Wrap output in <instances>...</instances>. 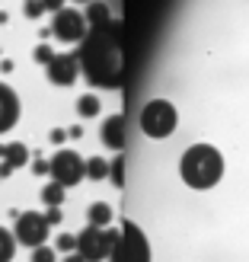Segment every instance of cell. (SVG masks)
<instances>
[{"instance_id":"30","label":"cell","mask_w":249,"mask_h":262,"mask_svg":"<svg viewBox=\"0 0 249 262\" xmlns=\"http://www.w3.org/2000/svg\"><path fill=\"white\" fill-rule=\"evenodd\" d=\"M64 262H83V259L77 256V253H67V256H64Z\"/></svg>"},{"instance_id":"3","label":"cell","mask_w":249,"mask_h":262,"mask_svg":"<svg viewBox=\"0 0 249 262\" xmlns=\"http://www.w3.org/2000/svg\"><path fill=\"white\" fill-rule=\"evenodd\" d=\"M109 262H150V243L134 221H122L119 237L112 243Z\"/></svg>"},{"instance_id":"31","label":"cell","mask_w":249,"mask_h":262,"mask_svg":"<svg viewBox=\"0 0 249 262\" xmlns=\"http://www.w3.org/2000/svg\"><path fill=\"white\" fill-rule=\"evenodd\" d=\"M80 4H93V0H80Z\"/></svg>"},{"instance_id":"25","label":"cell","mask_w":249,"mask_h":262,"mask_svg":"<svg viewBox=\"0 0 249 262\" xmlns=\"http://www.w3.org/2000/svg\"><path fill=\"white\" fill-rule=\"evenodd\" d=\"M61 208H48V214H45V221H48V224H61Z\"/></svg>"},{"instance_id":"6","label":"cell","mask_w":249,"mask_h":262,"mask_svg":"<svg viewBox=\"0 0 249 262\" xmlns=\"http://www.w3.org/2000/svg\"><path fill=\"white\" fill-rule=\"evenodd\" d=\"M48 173H51V182L67 189V186H77L80 179H86V160L77 150H58L48 160Z\"/></svg>"},{"instance_id":"1","label":"cell","mask_w":249,"mask_h":262,"mask_svg":"<svg viewBox=\"0 0 249 262\" xmlns=\"http://www.w3.org/2000/svg\"><path fill=\"white\" fill-rule=\"evenodd\" d=\"M119 23L93 26L80 42V68L93 86H122L125 83V51Z\"/></svg>"},{"instance_id":"26","label":"cell","mask_w":249,"mask_h":262,"mask_svg":"<svg viewBox=\"0 0 249 262\" xmlns=\"http://www.w3.org/2000/svg\"><path fill=\"white\" fill-rule=\"evenodd\" d=\"M42 7H45V10H55V13H58V10H64V0H42Z\"/></svg>"},{"instance_id":"18","label":"cell","mask_w":249,"mask_h":262,"mask_svg":"<svg viewBox=\"0 0 249 262\" xmlns=\"http://www.w3.org/2000/svg\"><path fill=\"white\" fill-rule=\"evenodd\" d=\"M42 202L48 208H58L64 202V186H58V182H48V186L42 189Z\"/></svg>"},{"instance_id":"8","label":"cell","mask_w":249,"mask_h":262,"mask_svg":"<svg viewBox=\"0 0 249 262\" xmlns=\"http://www.w3.org/2000/svg\"><path fill=\"white\" fill-rule=\"evenodd\" d=\"M51 32H55L61 42H67V45H74V42H83L86 38V16L80 10H58L55 13V23H51Z\"/></svg>"},{"instance_id":"4","label":"cell","mask_w":249,"mask_h":262,"mask_svg":"<svg viewBox=\"0 0 249 262\" xmlns=\"http://www.w3.org/2000/svg\"><path fill=\"white\" fill-rule=\"evenodd\" d=\"M179 125V112L173 102H166V99H150L147 106L141 109V131L147 138H169L176 131Z\"/></svg>"},{"instance_id":"7","label":"cell","mask_w":249,"mask_h":262,"mask_svg":"<svg viewBox=\"0 0 249 262\" xmlns=\"http://www.w3.org/2000/svg\"><path fill=\"white\" fill-rule=\"evenodd\" d=\"M13 237H16V243L22 246H45V237H48V221L45 214L38 211H22L16 214V227H13Z\"/></svg>"},{"instance_id":"27","label":"cell","mask_w":249,"mask_h":262,"mask_svg":"<svg viewBox=\"0 0 249 262\" xmlns=\"http://www.w3.org/2000/svg\"><path fill=\"white\" fill-rule=\"evenodd\" d=\"M32 169H35L38 176H45V173H48V160H35V163H32Z\"/></svg>"},{"instance_id":"12","label":"cell","mask_w":249,"mask_h":262,"mask_svg":"<svg viewBox=\"0 0 249 262\" xmlns=\"http://www.w3.org/2000/svg\"><path fill=\"white\" fill-rule=\"evenodd\" d=\"M0 157H4V163H10L13 169H19L26 160H29V147L26 144H0Z\"/></svg>"},{"instance_id":"13","label":"cell","mask_w":249,"mask_h":262,"mask_svg":"<svg viewBox=\"0 0 249 262\" xmlns=\"http://www.w3.org/2000/svg\"><path fill=\"white\" fill-rule=\"evenodd\" d=\"M83 16H86V26H89V29H93V26H109V23H112V13H109V7H106V4H96V0L86 7V13H83Z\"/></svg>"},{"instance_id":"14","label":"cell","mask_w":249,"mask_h":262,"mask_svg":"<svg viewBox=\"0 0 249 262\" xmlns=\"http://www.w3.org/2000/svg\"><path fill=\"white\" fill-rule=\"evenodd\" d=\"M86 217H89V224H93V227H109L112 208L106 202H93V205H89V211H86Z\"/></svg>"},{"instance_id":"21","label":"cell","mask_w":249,"mask_h":262,"mask_svg":"<svg viewBox=\"0 0 249 262\" xmlns=\"http://www.w3.org/2000/svg\"><path fill=\"white\" fill-rule=\"evenodd\" d=\"M51 58H55V51H51L45 42H42V45H35V61H38V64H45V68H48Z\"/></svg>"},{"instance_id":"20","label":"cell","mask_w":249,"mask_h":262,"mask_svg":"<svg viewBox=\"0 0 249 262\" xmlns=\"http://www.w3.org/2000/svg\"><path fill=\"white\" fill-rule=\"evenodd\" d=\"M32 262H55V250H51V246H35Z\"/></svg>"},{"instance_id":"5","label":"cell","mask_w":249,"mask_h":262,"mask_svg":"<svg viewBox=\"0 0 249 262\" xmlns=\"http://www.w3.org/2000/svg\"><path fill=\"white\" fill-rule=\"evenodd\" d=\"M115 237H119L115 227H93V224H89V227H83L80 233H77V256H80L83 262L109 259Z\"/></svg>"},{"instance_id":"22","label":"cell","mask_w":249,"mask_h":262,"mask_svg":"<svg viewBox=\"0 0 249 262\" xmlns=\"http://www.w3.org/2000/svg\"><path fill=\"white\" fill-rule=\"evenodd\" d=\"M42 13H45L42 0H26V16H29V19H38Z\"/></svg>"},{"instance_id":"17","label":"cell","mask_w":249,"mask_h":262,"mask_svg":"<svg viewBox=\"0 0 249 262\" xmlns=\"http://www.w3.org/2000/svg\"><path fill=\"white\" fill-rule=\"evenodd\" d=\"M109 176V160L102 157H89L86 160V179H106Z\"/></svg>"},{"instance_id":"2","label":"cell","mask_w":249,"mask_h":262,"mask_svg":"<svg viewBox=\"0 0 249 262\" xmlns=\"http://www.w3.org/2000/svg\"><path fill=\"white\" fill-rule=\"evenodd\" d=\"M179 176L192 189H211L224 176V157L211 144H192L179 160Z\"/></svg>"},{"instance_id":"16","label":"cell","mask_w":249,"mask_h":262,"mask_svg":"<svg viewBox=\"0 0 249 262\" xmlns=\"http://www.w3.org/2000/svg\"><path fill=\"white\" fill-rule=\"evenodd\" d=\"M13 253H16V237L0 227V262H13Z\"/></svg>"},{"instance_id":"28","label":"cell","mask_w":249,"mask_h":262,"mask_svg":"<svg viewBox=\"0 0 249 262\" xmlns=\"http://www.w3.org/2000/svg\"><path fill=\"white\" fill-rule=\"evenodd\" d=\"M10 173H13V166H10V163H0V179H7Z\"/></svg>"},{"instance_id":"24","label":"cell","mask_w":249,"mask_h":262,"mask_svg":"<svg viewBox=\"0 0 249 262\" xmlns=\"http://www.w3.org/2000/svg\"><path fill=\"white\" fill-rule=\"evenodd\" d=\"M48 141H51V144H64V141H67V131H64V128H51Z\"/></svg>"},{"instance_id":"19","label":"cell","mask_w":249,"mask_h":262,"mask_svg":"<svg viewBox=\"0 0 249 262\" xmlns=\"http://www.w3.org/2000/svg\"><path fill=\"white\" fill-rule=\"evenodd\" d=\"M109 176L115 186H125V154H119L115 160H109Z\"/></svg>"},{"instance_id":"9","label":"cell","mask_w":249,"mask_h":262,"mask_svg":"<svg viewBox=\"0 0 249 262\" xmlns=\"http://www.w3.org/2000/svg\"><path fill=\"white\" fill-rule=\"evenodd\" d=\"M77 74H80V55H74V51L55 55L48 64V80L58 83V86H71L77 80Z\"/></svg>"},{"instance_id":"10","label":"cell","mask_w":249,"mask_h":262,"mask_svg":"<svg viewBox=\"0 0 249 262\" xmlns=\"http://www.w3.org/2000/svg\"><path fill=\"white\" fill-rule=\"evenodd\" d=\"M125 138H128V122L125 115H109L106 122H102V144L112 147L115 154L125 150Z\"/></svg>"},{"instance_id":"11","label":"cell","mask_w":249,"mask_h":262,"mask_svg":"<svg viewBox=\"0 0 249 262\" xmlns=\"http://www.w3.org/2000/svg\"><path fill=\"white\" fill-rule=\"evenodd\" d=\"M19 122V96L7 83H0V135Z\"/></svg>"},{"instance_id":"23","label":"cell","mask_w":249,"mask_h":262,"mask_svg":"<svg viewBox=\"0 0 249 262\" xmlns=\"http://www.w3.org/2000/svg\"><path fill=\"white\" fill-rule=\"evenodd\" d=\"M58 250L74 253V250H77V237H71V233H61V237H58Z\"/></svg>"},{"instance_id":"15","label":"cell","mask_w":249,"mask_h":262,"mask_svg":"<svg viewBox=\"0 0 249 262\" xmlns=\"http://www.w3.org/2000/svg\"><path fill=\"white\" fill-rule=\"evenodd\" d=\"M99 96L96 93H83L80 99H77V112L83 115V119H93V115H99Z\"/></svg>"},{"instance_id":"29","label":"cell","mask_w":249,"mask_h":262,"mask_svg":"<svg viewBox=\"0 0 249 262\" xmlns=\"http://www.w3.org/2000/svg\"><path fill=\"white\" fill-rule=\"evenodd\" d=\"M80 135H83V128H80V125H74V128L67 131V138H80Z\"/></svg>"}]
</instances>
